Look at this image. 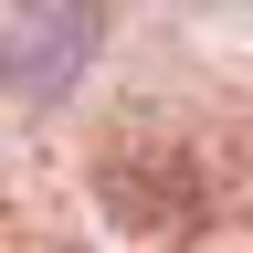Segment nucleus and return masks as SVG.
<instances>
[{"label":"nucleus","instance_id":"f257e3e1","mask_svg":"<svg viewBox=\"0 0 253 253\" xmlns=\"http://www.w3.org/2000/svg\"><path fill=\"white\" fill-rule=\"evenodd\" d=\"M95 53H106V0H11L0 21V84L21 106H63Z\"/></svg>","mask_w":253,"mask_h":253}]
</instances>
